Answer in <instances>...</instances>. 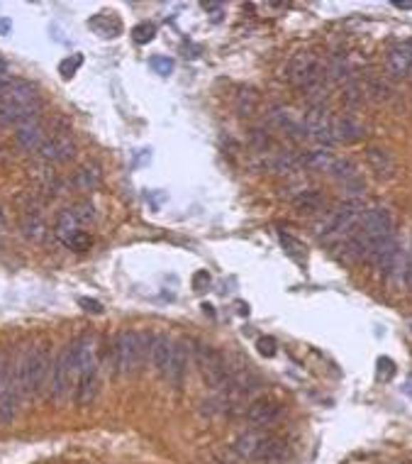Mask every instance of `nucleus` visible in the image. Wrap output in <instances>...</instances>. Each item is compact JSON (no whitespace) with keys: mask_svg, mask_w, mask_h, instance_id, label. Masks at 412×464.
Here are the masks:
<instances>
[{"mask_svg":"<svg viewBox=\"0 0 412 464\" xmlns=\"http://www.w3.org/2000/svg\"><path fill=\"white\" fill-rule=\"evenodd\" d=\"M71 354L73 362H76V401L81 406H88L90 401L95 398V391H98V357H95V342L90 335L76 337L71 342Z\"/></svg>","mask_w":412,"mask_h":464,"instance_id":"1","label":"nucleus"},{"mask_svg":"<svg viewBox=\"0 0 412 464\" xmlns=\"http://www.w3.org/2000/svg\"><path fill=\"white\" fill-rule=\"evenodd\" d=\"M149 347H152V337L139 335V332L125 330L115 337V345H112V364H115V371L122 376L137 374L139 366L144 364Z\"/></svg>","mask_w":412,"mask_h":464,"instance_id":"2","label":"nucleus"},{"mask_svg":"<svg viewBox=\"0 0 412 464\" xmlns=\"http://www.w3.org/2000/svg\"><path fill=\"white\" fill-rule=\"evenodd\" d=\"M49 374V357L44 347H34L22 357L20 369H17V386L22 396H37L42 391L44 381Z\"/></svg>","mask_w":412,"mask_h":464,"instance_id":"3","label":"nucleus"},{"mask_svg":"<svg viewBox=\"0 0 412 464\" xmlns=\"http://www.w3.org/2000/svg\"><path fill=\"white\" fill-rule=\"evenodd\" d=\"M364 210L366 208L361 200H347V203L337 205L317 225V234H322V237H342L344 234V237H349L361 222Z\"/></svg>","mask_w":412,"mask_h":464,"instance_id":"4","label":"nucleus"},{"mask_svg":"<svg viewBox=\"0 0 412 464\" xmlns=\"http://www.w3.org/2000/svg\"><path fill=\"white\" fill-rule=\"evenodd\" d=\"M196 364L200 369V376L210 388H230V369L227 362L215 347L210 345H198L196 347Z\"/></svg>","mask_w":412,"mask_h":464,"instance_id":"5","label":"nucleus"},{"mask_svg":"<svg viewBox=\"0 0 412 464\" xmlns=\"http://www.w3.org/2000/svg\"><path fill=\"white\" fill-rule=\"evenodd\" d=\"M332 120L334 118H332L322 105L310 108L300 120L302 137H307V140L317 142V145H324V147L334 145V140H332Z\"/></svg>","mask_w":412,"mask_h":464,"instance_id":"6","label":"nucleus"},{"mask_svg":"<svg viewBox=\"0 0 412 464\" xmlns=\"http://www.w3.org/2000/svg\"><path fill=\"white\" fill-rule=\"evenodd\" d=\"M76 379H78V371H76V362H73L71 347H64L59 357H56L54 366H51V391H54V396L66 398Z\"/></svg>","mask_w":412,"mask_h":464,"instance_id":"7","label":"nucleus"},{"mask_svg":"<svg viewBox=\"0 0 412 464\" xmlns=\"http://www.w3.org/2000/svg\"><path fill=\"white\" fill-rule=\"evenodd\" d=\"M27 103H39L37 86L25 78H0V108L27 105Z\"/></svg>","mask_w":412,"mask_h":464,"instance_id":"8","label":"nucleus"},{"mask_svg":"<svg viewBox=\"0 0 412 464\" xmlns=\"http://www.w3.org/2000/svg\"><path fill=\"white\" fill-rule=\"evenodd\" d=\"M39 103H27V105H3L0 108V128L5 130H20L25 125L39 120Z\"/></svg>","mask_w":412,"mask_h":464,"instance_id":"9","label":"nucleus"},{"mask_svg":"<svg viewBox=\"0 0 412 464\" xmlns=\"http://www.w3.org/2000/svg\"><path fill=\"white\" fill-rule=\"evenodd\" d=\"M280 416V403L273 398H259L247 408V423L251 428H266Z\"/></svg>","mask_w":412,"mask_h":464,"instance_id":"10","label":"nucleus"},{"mask_svg":"<svg viewBox=\"0 0 412 464\" xmlns=\"http://www.w3.org/2000/svg\"><path fill=\"white\" fill-rule=\"evenodd\" d=\"M20 386L17 379L10 376L8 381L0 386V426H10L17 418V406H20Z\"/></svg>","mask_w":412,"mask_h":464,"instance_id":"11","label":"nucleus"},{"mask_svg":"<svg viewBox=\"0 0 412 464\" xmlns=\"http://www.w3.org/2000/svg\"><path fill=\"white\" fill-rule=\"evenodd\" d=\"M73 154H76V145L66 135L49 137L42 145V150H39V157L44 162H68V159H73Z\"/></svg>","mask_w":412,"mask_h":464,"instance_id":"12","label":"nucleus"},{"mask_svg":"<svg viewBox=\"0 0 412 464\" xmlns=\"http://www.w3.org/2000/svg\"><path fill=\"white\" fill-rule=\"evenodd\" d=\"M186 374H188V345L186 342H174L169 369H166V379H169V383L174 388H181Z\"/></svg>","mask_w":412,"mask_h":464,"instance_id":"13","label":"nucleus"},{"mask_svg":"<svg viewBox=\"0 0 412 464\" xmlns=\"http://www.w3.org/2000/svg\"><path fill=\"white\" fill-rule=\"evenodd\" d=\"M388 71L396 78L408 76L412 71V39L398 42L396 47L388 51Z\"/></svg>","mask_w":412,"mask_h":464,"instance_id":"14","label":"nucleus"},{"mask_svg":"<svg viewBox=\"0 0 412 464\" xmlns=\"http://www.w3.org/2000/svg\"><path fill=\"white\" fill-rule=\"evenodd\" d=\"M366 130L356 120L352 118H334L332 120V140L339 142V145H354V142L364 140Z\"/></svg>","mask_w":412,"mask_h":464,"instance_id":"15","label":"nucleus"},{"mask_svg":"<svg viewBox=\"0 0 412 464\" xmlns=\"http://www.w3.org/2000/svg\"><path fill=\"white\" fill-rule=\"evenodd\" d=\"M15 140H17V145H20L22 150L39 152V150H42L44 142L49 140V135H47V130H44V125L39 123V120H34V123H30V125H25V128L17 130Z\"/></svg>","mask_w":412,"mask_h":464,"instance_id":"16","label":"nucleus"},{"mask_svg":"<svg viewBox=\"0 0 412 464\" xmlns=\"http://www.w3.org/2000/svg\"><path fill=\"white\" fill-rule=\"evenodd\" d=\"M285 452H288V443H285V440L276 438V435H266V438L261 440L259 450L254 452V457H251V460L271 464V462H280V460H283Z\"/></svg>","mask_w":412,"mask_h":464,"instance_id":"17","label":"nucleus"},{"mask_svg":"<svg viewBox=\"0 0 412 464\" xmlns=\"http://www.w3.org/2000/svg\"><path fill=\"white\" fill-rule=\"evenodd\" d=\"M171 349H174V342H171L166 335H154V337H152V347H149L152 366L159 371V374H164V376H166V369H169Z\"/></svg>","mask_w":412,"mask_h":464,"instance_id":"18","label":"nucleus"},{"mask_svg":"<svg viewBox=\"0 0 412 464\" xmlns=\"http://www.w3.org/2000/svg\"><path fill=\"white\" fill-rule=\"evenodd\" d=\"M366 159H369V166L376 171L379 179H391L396 174V162H393L391 152L388 150H379V147H371L366 152Z\"/></svg>","mask_w":412,"mask_h":464,"instance_id":"19","label":"nucleus"},{"mask_svg":"<svg viewBox=\"0 0 412 464\" xmlns=\"http://www.w3.org/2000/svg\"><path fill=\"white\" fill-rule=\"evenodd\" d=\"M78 217L76 213H73V208H66V210H61L59 217H56V227H54V234H56V239H59L61 244H66L68 239L73 237V234L78 232Z\"/></svg>","mask_w":412,"mask_h":464,"instance_id":"20","label":"nucleus"},{"mask_svg":"<svg viewBox=\"0 0 412 464\" xmlns=\"http://www.w3.org/2000/svg\"><path fill=\"white\" fill-rule=\"evenodd\" d=\"M264 438H266V433H261L259 428H254V431L244 433L242 438H237V443H234V452H237L242 460H251Z\"/></svg>","mask_w":412,"mask_h":464,"instance_id":"21","label":"nucleus"},{"mask_svg":"<svg viewBox=\"0 0 412 464\" xmlns=\"http://www.w3.org/2000/svg\"><path fill=\"white\" fill-rule=\"evenodd\" d=\"M22 234L27 239H32V242H42L47 237V222L42 220L39 213L30 210V213H25V217H22Z\"/></svg>","mask_w":412,"mask_h":464,"instance_id":"22","label":"nucleus"},{"mask_svg":"<svg viewBox=\"0 0 412 464\" xmlns=\"http://www.w3.org/2000/svg\"><path fill=\"white\" fill-rule=\"evenodd\" d=\"M88 27H90V30L98 32L100 37H117V34L122 32V25H120L117 17H115V15H105V13L90 17V20H88Z\"/></svg>","mask_w":412,"mask_h":464,"instance_id":"23","label":"nucleus"},{"mask_svg":"<svg viewBox=\"0 0 412 464\" xmlns=\"http://www.w3.org/2000/svg\"><path fill=\"white\" fill-rule=\"evenodd\" d=\"M334 162H337V157L327 150L302 154V166H305V169H310V171H322V174L327 171V174H329V169H332V164H334Z\"/></svg>","mask_w":412,"mask_h":464,"instance_id":"24","label":"nucleus"},{"mask_svg":"<svg viewBox=\"0 0 412 464\" xmlns=\"http://www.w3.org/2000/svg\"><path fill=\"white\" fill-rule=\"evenodd\" d=\"M293 203L300 213H317V210L324 208V196L319 191H305V193H300Z\"/></svg>","mask_w":412,"mask_h":464,"instance_id":"25","label":"nucleus"},{"mask_svg":"<svg viewBox=\"0 0 412 464\" xmlns=\"http://www.w3.org/2000/svg\"><path fill=\"white\" fill-rule=\"evenodd\" d=\"M280 244H283L285 254H288L290 259L300 262V264L307 259V247L300 242V239H295L293 234H280Z\"/></svg>","mask_w":412,"mask_h":464,"instance_id":"26","label":"nucleus"},{"mask_svg":"<svg viewBox=\"0 0 412 464\" xmlns=\"http://www.w3.org/2000/svg\"><path fill=\"white\" fill-rule=\"evenodd\" d=\"M259 105V93L251 88H244L237 93V113L239 115H251Z\"/></svg>","mask_w":412,"mask_h":464,"instance_id":"27","label":"nucleus"},{"mask_svg":"<svg viewBox=\"0 0 412 464\" xmlns=\"http://www.w3.org/2000/svg\"><path fill=\"white\" fill-rule=\"evenodd\" d=\"M76 186L81 188V191H93V188H98L100 186V171L95 169H88V166H85V169H81L76 174Z\"/></svg>","mask_w":412,"mask_h":464,"instance_id":"28","label":"nucleus"},{"mask_svg":"<svg viewBox=\"0 0 412 464\" xmlns=\"http://www.w3.org/2000/svg\"><path fill=\"white\" fill-rule=\"evenodd\" d=\"M90 244H93V237H90L88 232L78 230V232L73 234V237L64 244V247L73 249V252H85V249H90Z\"/></svg>","mask_w":412,"mask_h":464,"instance_id":"29","label":"nucleus"},{"mask_svg":"<svg viewBox=\"0 0 412 464\" xmlns=\"http://www.w3.org/2000/svg\"><path fill=\"white\" fill-rule=\"evenodd\" d=\"M154 34H157V30H154V25H149V22H139V25L132 27V39H134L137 44L152 42Z\"/></svg>","mask_w":412,"mask_h":464,"instance_id":"30","label":"nucleus"},{"mask_svg":"<svg viewBox=\"0 0 412 464\" xmlns=\"http://www.w3.org/2000/svg\"><path fill=\"white\" fill-rule=\"evenodd\" d=\"M81 64H83V56L81 54H73V56H68V59H64L59 64V73L64 78H71L73 73L78 71V66H81Z\"/></svg>","mask_w":412,"mask_h":464,"instance_id":"31","label":"nucleus"},{"mask_svg":"<svg viewBox=\"0 0 412 464\" xmlns=\"http://www.w3.org/2000/svg\"><path fill=\"white\" fill-rule=\"evenodd\" d=\"M376 376H379V381H391L393 376H396V362H393L391 357H381Z\"/></svg>","mask_w":412,"mask_h":464,"instance_id":"32","label":"nucleus"},{"mask_svg":"<svg viewBox=\"0 0 412 464\" xmlns=\"http://www.w3.org/2000/svg\"><path fill=\"white\" fill-rule=\"evenodd\" d=\"M149 66H152L157 73H162V76H169V73L174 71V61H171L169 56H152Z\"/></svg>","mask_w":412,"mask_h":464,"instance_id":"33","label":"nucleus"},{"mask_svg":"<svg viewBox=\"0 0 412 464\" xmlns=\"http://www.w3.org/2000/svg\"><path fill=\"white\" fill-rule=\"evenodd\" d=\"M256 347H259V352L264 354V357H273V354L278 352V342L273 340V337H261V340L256 342Z\"/></svg>","mask_w":412,"mask_h":464,"instance_id":"34","label":"nucleus"},{"mask_svg":"<svg viewBox=\"0 0 412 464\" xmlns=\"http://www.w3.org/2000/svg\"><path fill=\"white\" fill-rule=\"evenodd\" d=\"M208 286H210V277H208V272H198L196 277H193V289H196L198 294H200V291L208 289Z\"/></svg>","mask_w":412,"mask_h":464,"instance_id":"35","label":"nucleus"},{"mask_svg":"<svg viewBox=\"0 0 412 464\" xmlns=\"http://www.w3.org/2000/svg\"><path fill=\"white\" fill-rule=\"evenodd\" d=\"M78 303H81V306H83V308H85V311H88V313H102V306H100L98 301H90V299H81V301H78Z\"/></svg>","mask_w":412,"mask_h":464,"instance_id":"36","label":"nucleus"},{"mask_svg":"<svg viewBox=\"0 0 412 464\" xmlns=\"http://www.w3.org/2000/svg\"><path fill=\"white\" fill-rule=\"evenodd\" d=\"M405 284L412 289V252L408 254V264H405Z\"/></svg>","mask_w":412,"mask_h":464,"instance_id":"37","label":"nucleus"},{"mask_svg":"<svg viewBox=\"0 0 412 464\" xmlns=\"http://www.w3.org/2000/svg\"><path fill=\"white\" fill-rule=\"evenodd\" d=\"M10 76V66H8V61L0 56V78H8Z\"/></svg>","mask_w":412,"mask_h":464,"instance_id":"38","label":"nucleus"},{"mask_svg":"<svg viewBox=\"0 0 412 464\" xmlns=\"http://www.w3.org/2000/svg\"><path fill=\"white\" fill-rule=\"evenodd\" d=\"M0 32H3V34L10 32V22L8 20H0Z\"/></svg>","mask_w":412,"mask_h":464,"instance_id":"39","label":"nucleus"},{"mask_svg":"<svg viewBox=\"0 0 412 464\" xmlns=\"http://www.w3.org/2000/svg\"><path fill=\"white\" fill-rule=\"evenodd\" d=\"M393 5H396V8H405V10L412 8V3H393Z\"/></svg>","mask_w":412,"mask_h":464,"instance_id":"40","label":"nucleus"},{"mask_svg":"<svg viewBox=\"0 0 412 464\" xmlns=\"http://www.w3.org/2000/svg\"><path fill=\"white\" fill-rule=\"evenodd\" d=\"M3 230H5V222H3V213H0V237H3Z\"/></svg>","mask_w":412,"mask_h":464,"instance_id":"41","label":"nucleus"}]
</instances>
